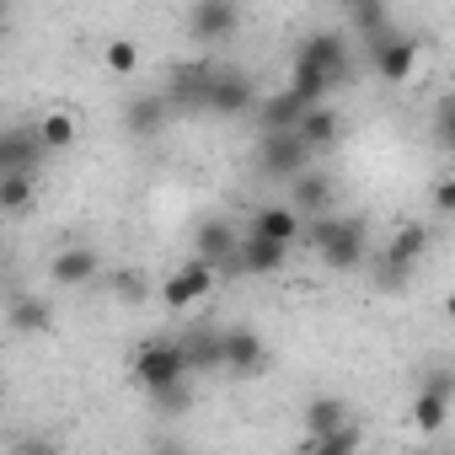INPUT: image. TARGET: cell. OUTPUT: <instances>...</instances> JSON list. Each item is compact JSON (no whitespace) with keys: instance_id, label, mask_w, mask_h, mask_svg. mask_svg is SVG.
<instances>
[{"instance_id":"obj_1","label":"cell","mask_w":455,"mask_h":455,"mask_svg":"<svg viewBox=\"0 0 455 455\" xmlns=\"http://www.w3.org/2000/svg\"><path fill=\"white\" fill-rule=\"evenodd\" d=\"M300 247H306V252H316L332 274H354V268H364V258H370L364 220H343V214H332V209L306 220Z\"/></svg>"},{"instance_id":"obj_2","label":"cell","mask_w":455,"mask_h":455,"mask_svg":"<svg viewBox=\"0 0 455 455\" xmlns=\"http://www.w3.org/2000/svg\"><path fill=\"white\" fill-rule=\"evenodd\" d=\"M188 375H193V364H188L182 338H145V343L134 348V359H129V380H134L145 396H156V391H166V386H177V380H188Z\"/></svg>"},{"instance_id":"obj_3","label":"cell","mask_w":455,"mask_h":455,"mask_svg":"<svg viewBox=\"0 0 455 455\" xmlns=\"http://www.w3.org/2000/svg\"><path fill=\"white\" fill-rule=\"evenodd\" d=\"M428 225H418V220H402L396 231L386 236V252H380V268H375V279H380V290H391V295H402L407 290V279H412V268L428 258Z\"/></svg>"},{"instance_id":"obj_4","label":"cell","mask_w":455,"mask_h":455,"mask_svg":"<svg viewBox=\"0 0 455 455\" xmlns=\"http://www.w3.org/2000/svg\"><path fill=\"white\" fill-rule=\"evenodd\" d=\"M220 279H225V274H220V263H209V258H198V252H193V258H188V263L161 284V306H166V311H177V316H188L193 306H204V300L220 290Z\"/></svg>"},{"instance_id":"obj_5","label":"cell","mask_w":455,"mask_h":455,"mask_svg":"<svg viewBox=\"0 0 455 455\" xmlns=\"http://www.w3.org/2000/svg\"><path fill=\"white\" fill-rule=\"evenodd\" d=\"M311 145H306V134L300 129H268L263 140H258V172L263 177H274V182H295L306 166H311Z\"/></svg>"},{"instance_id":"obj_6","label":"cell","mask_w":455,"mask_h":455,"mask_svg":"<svg viewBox=\"0 0 455 455\" xmlns=\"http://www.w3.org/2000/svg\"><path fill=\"white\" fill-rule=\"evenodd\" d=\"M214 76H220L214 60H182V65H172V76H166V86H161L166 102H172V113H209Z\"/></svg>"},{"instance_id":"obj_7","label":"cell","mask_w":455,"mask_h":455,"mask_svg":"<svg viewBox=\"0 0 455 455\" xmlns=\"http://www.w3.org/2000/svg\"><path fill=\"white\" fill-rule=\"evenodd\" d=\"M236 28H242L236 0H193V12H188V38L193 44H231Z\"/></svg>"},{"instance_id":"obj_8","label":"cell","mask_w":455,"mask_h":455,"mask_svg":"<svg viewBox=\"0 0 455 455\" xmlns=\"http://www.w3.org/2000/svg\"><path fill=\"white\" fill-rule=\"evenodd\" d=\"M193 252L220 263V274H242V231L231 220H204L193 231Z\"/></svg>"},{"instance_id":"obj_9","label":"cell","mask_w":455,"mask_h":455,"mask_svg":"<svg viewBox=\"0 0 455 455\" xmlns=\"http://www.w3.org/2000/svg\"><path fill=\"white\" fill-rule=\"evenodd\" d=\"M418 60H423V44L407 38V33H386V38L375 44V76H380L386 86H407V81L418 76Z\"/></svg>"},{"instance_id":"obj_10","label":"cell","mask_w":455,"mask_h":455,"mask_svg":"<svg viewBox=\"0 0 455 455\" xmlns=\"http://www.w3.org/2000/svg\"><path fill=\"white\" fill-rule=\"evenodd\" d=\"M252 108H258V86H252V76L236 70V65H220L214 92H209V113H214V118H242V113H252Z\"/></svg>"},{"instance_id":"obj_11","label":"cell","mask_w":455,"mask_h":455,"mask_svg":"<svg viewBox=\"0 0 455 455\" xmlns=\"http://www.w3.org/2000/svg\"><path fill=\"white\" fill-rule=\"evenodd\" d=\"M295 60H311V65H322L332 81H348V65H354V54H348V38H343L338 28L306 33V38H300V49H295Z\"/></svg>"},{"instance_id":"obj_12","label":"cell","mask_w":455,"mask_h":455,"mask_svg":"<svg viewBox=\"0 0 455 455\" xmlns=\"http://www.w3.org/2000/svg\"><path fill=\"white\" fill-rule=\"evenodd\" d=\"M97 274H102V258H97V247H86V242L60 247V252H54V263H49V284H54V290L97 284Z\"/></svg>"},{"instance_id":"obj_13","label":"cell","mask_w":455,"mask_h":455,"mask_svg":"<svg viewBox=\"0 0 455 455\" xmlns=\"http://www.w3.org/2000/svg\"><path fill=\"white\" fill-rule=\"evenodd\" d=\"M225 370L236 380H252L268 370V343L252 327H225Z\"/></svg>"},{"instance_id":"obj_14","label":"cell","mask_w":455,"mask_h":455,"mask_svg":"<svg viewBox=\"0 0 455 455\" xmlns=\"http://www.w3.org/2000/svg\"><path fill=\"white\" fill-rule=\"evenodd\" d=\"M290 242H274V236H263V231H247L242 236V274H252V279H274V274H284L290 268Z\"/></svg>"},{"instance_id":"obj_15","label":"cell","mask_w":455,"mask_h":455,"mask_svg":"<svg viewBox=\"0 0 455 455\" xmlns=\"http://www.w3.org/2000/svg\"><path fill=\"white\" fill-rule=\"evenodd\" d=\"M166 124H172V102H166V92H145V97H134V102L124 108V129H129L134 140H156Z\"/></svg>"},{"instance_id":"obj_16","label":"cell","mask_w":455,"mask_h":455,"mask_svg":"<svg viewBox=\"0 0 455 455\" xmlns=\"http://www.w3.org/2000/svg\"><path fill=\"white\" fill-rule=\"evenodd\" d=\"M44 156H49V145L38 140V124H33V129H6V134H0V166H6V172H38Z\"/></svg>"},{"instance_id":"obj_17","label":"cell","mask_w":455,"mask_h":455,"mask_svg":"<svg viewBox=\"0 0 455 455\" xmlns=\"http://www.w3.org/2000/svg\"><path fill=\"white\" fill-rule=\"evenodd\" d=\"M252 231H263V236H274V242L300 247V236H306V214H300L295 204H263V209L252 214Z\"/></svg>"},{"instance_id":"obj_18","label":"cell","mask_w":455,"mask_h":455,"mask_svg":"<svg viewBox=\"0 0 455 455\" xmlns=\"http://www.w3.org/2000/svg\"><path fill=\"white\" fill-rule=\"evenodd\" d=\"M182 348H188L193 375L225 370V332H214V327H188V332H182Z\"/></svg>"},{"instance_id":"obj_19","label":"cell","mask_w":455,"mask_h":455,"mask_svg":"<svg viewBox=\"0 0 455 455\" xmlns=\"http://www.w3.org/2000/svg\"><path fill=\"white\" fill-rule=\"evenodd\" d=\"M306 108H311V102H306V97H295V92L284 86V92H274V97H263V102H258V129H263V134H268V129H300Z\"/></svg>"},{"instance_id":"obj_20","label":"cell","mask_w":455,"mask_h":455,"mask_svg":"<svg viewBox=\"0 0 455 455\" xmlns=\"http://www.w3.org/2000/svg\"><path fill=\"white\" fill-rule=\"evenodd\" d=\"M290 198H295V209L311 220V214H327L332 209V177L327 172H316V166H306L295 182H290Z\"/></svg>"},{"instance_id":"obj_21","label":"cell","mask_w":455,"mask_h":455,"mask_svg":"<svg viewBox=\"0 0 455 455\" xmlns=\"http://www.w3.org/2000/svg\"><path fill=\"white\" fill-rule=\"evenodd\" d=\"M38 140L49 145V156H65V150H76V140H81V124H76V113H70V108H49V113L38 118Z\"/></svg>"},{"instance_id":"obj_22","label":"cell","mask_w":455,"mask_h":455,"mask_svg":"<svg viewBox=\"0 0 455 455\" xmlns=\"http://www.w3.org/2000/svg\"><path fill=\"white\" fill-rule=\"evenodd\" d=\"M12 327H17L22 338H38V332L54 327V306H49L44 295H17V300H12Z\"/></svg>"},{"instance_id":"obj_23","label":"cell","mask_w":455,"mask_h":455,"mask_svg":"<svg viewBox=\"0 0 455 455\" xmlns=\"http://www.w3.org/2000/svg\"><path fill=\"white\" fill-rule=\"evenodd\" d=\"M407 412H412V428H418V434H439L444 418H450V396L434 391V386H418V396H412Z\"/></svg>"},{"instance_id":"obj_24","label":"cell","mask_w":455,"mask_h":455,"mask_svg":"<svg viewBox=\"0 0 455 455\" xmlns=\"http://www.w3.org/2000/svg\"><path fill=\"white\" fill-rule=\"evenodd\" d=\"M332 86H338V81H332L322 65H311V60H295V70H290V92H295V97H306V102L316 108V102H327V92H332Z\"/></svg>"},{"instance_id":"obj_25","label":"cell","mask_w":455,"mask_h":455,"mask_svg":"<svg viewBox=\"0 0 455 455\" xmlns=\"http://www.w3.org/2000/svg\"><path fill=\"white\" fill-rule=\"evenodd\" d=\"M354 418V407L343 402V396H311L306 402V428L311 434H332V428H343Z\"/></svg>"},{"instance_id":"obj_26","label":"cell","mask_w":455,"mask_h":455,"mask_svg":"<svg viewBox=\"0 0 455 455\" xmlns=\"http://www.w3.org/2000/svg\"><path fill=\"white\" fill-rule=\"evenodd\" d=\"M33 198H38V177L33 172H6L0 177V209L6 214H28Z\"/></svg>"},{"instance_id":"obj_27","label":"cell","mask_w":455,"mask_h":455,"mask_svg":"<svg viewBox=\"0 0 455 455\" xmlns=\"http://www.w3.org/2000/svg\"><path fill=\"white\" fill-rule=\"evenodd\" d=\"M364 444V428L348 418L343 428H332V434H306V450L311 455H348V450H359Z\"/></svg>"},{"instance_id":"obj_28","label":"cell","mask_w":455,"mask_h":455,"mask_svg":"<svg viewBox=\"0 0 455 455\" xmlns=\"http://www.w3.org/2000/svg\"><path fill=\"white\" fill-rule=\"evenodd\" d=\"M300 134H306V145H311V150H327V145L338 140V113H332L327 102L306 108V118H300Z\"/></svg>"},{"instance_id":"obj_29","label":"cell","mask_w":455,"mask_h":455,"mask_svg":"<svg viewBox=\"0 0 455 455\" xmlns=\"http://www.w3.org/2000/svg\"><path fill=\"white\" fill-rule=\"evenodd\" d=\"M102 70H108V76H134V70H140V44H134V38H113V44L102 49Z\"/></svg>"},{"instance_id":"obj_30","label":"cell","mask_w":455,"mask_h":455,"mask_svg":"<svg viewBox=\"0 0 455 455\" xmlns=\"http://www.w3.org/2000/svg\"><path fill=\"white\" fill-rule=\"evenodd\" d=\"M150 402H156L161 412H172V418H177V412H188V402H193V375H188V380H177V386H166V391H156Z\"/></svg>"},{"instance_id":"obj_31","label":"cell","mask_w":455,"mask_h":455,"mask_svg":"<svg viewBox=\"0 0 455 455\" xmlns=\"http://www.w3.org/2000/svg\"><path fill=\"white\" fill-rule=\"evenodd\" d=\"M113 295L124 300V306H140L150 290H145V274H134V268H124V274H113Z\"/></svg>"},{"instance_id":"obj_32","label":"cell","mask_w":455,"mask_h":455,"mask_svg":"<svg viewBox=\"0 0 455 455\" xmlns=\"http://www.w3.org/2000/svg\"><path fill=\"white\" fill-rule=\"evenodd\" d=\"M434 134H439L444 150H455V97H444V102L434 108Z\"/></svg>"},{"instance_id":"obj_33","label":"cell","mask_w":455,"mask_h":455,"mask_svg":"<svg viewBox=\"0 0 455 455\" xmlns=\"http://www.w3.org/2000/svg\"><path fill=\"white\" fill-rule=\"evenodd\" d=\"M428 198H434V209H439V214H450V220H455V177H439Z\"/></svg>"},{"instance_id":"obj_34","label":"cell","mask_w":455,"mask_h":455,"mask_svg":"<svg viewBox=\"0 0 455 455\" xmlns=\"http://www.w3.org/2000/svg\"><path fill=\"white\" fill-rule=\"evenodd\" d=\"M423 386H434V391H444V396H455V375H450L444 364H434V375H423Z\"/></svg>"},{"instance_id":"obj_35","label":"cell","mask_w":455,"mask_h":455,"mask_svg":"<svg viewBox=\"0 0 455 455\" xmlns=\"http://www.w3.org/2000/svg\"><path fill=\"white\" fill-rule=\"evenodd\" d=\"M444 316H450V322H455V290H450V295H444Z\"/></svg>"},{"instance_id":"obj_36","label":"cell","mask_w":455,"mask_h":455,"mask_svg":"<svg viewBox=\"0 0 455 455\" xmlns=\"http://www.w3.org/2000/svg\"><path fill=\"white\" fill-rule=\"evenodd\" d=\"M332 6H348V0H332Z\"/></svg>"}]
</instances>
